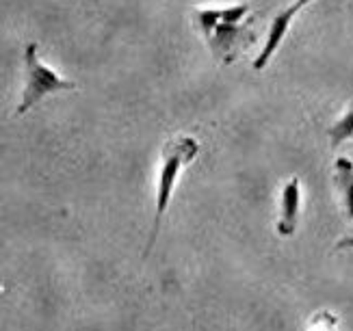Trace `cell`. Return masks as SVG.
Returning <instances> with one entry per match:
<instances>
[{
  "instance_id": "cell-8",
  "label": "cell",
  "mask_w": 353,
  "mask_h": 331,
  "mask_svg": "<svg viewBox=\"0 0 353 331\" xmlns=\"http://www.w3.org/2000/svg\"><path fill=\"white\" fill-rule=\"evenodd\" d=\"M305 331H339V316L330 310H321L308 321Z\"/></svg>"
},
{
  "instance_id": "cell-5",
  "label": "cell",
  "mask_w": 353,
  "mask_h": 331,
  "mask_svg": "<svg viewBox=\"0 0 353 331\" xmlns=\"http://www.w3.org/2000/svg\"><path fill=\"white\" fill-rule=\"evenodd\" d=\"M297 7L295 5H290V7H286L284 11H280L278 16L273 18V22H271V28H269V33H267V41H265V46H263V50L258 52V56L254 58V70H265L267 65H269V61H271V56L275 54V50H278L280 46H282V41H284V37H286V33H288V28H290V24H293V20H295V16H297Z\"/></svg>"
},
{
  "instance_id": "cell-1",
  "label": "cell",
  "mask_w": 353,
  "mask_h": 331,
  "mask_svg": "<svg viewBox=\"0 0 353 331\" xmlns=\"http://www.w3.org/2000/svg\"><path fill=\"white\" fill-rule=\"evenodd\" d=\"M248 3L230 7H195L193 24L219 65H230L256 43L254 16Z\"/></svg>"
},
{
  "instance_id": "cell-9",
  "label": "cell",
  "mask_w": 353,
  "mask_h": 331,
  "mask_svg": "<svg viewBox=\"0 0 353 331\" xmlns=\"http://www.w3.org/2000/svg\"><path fill=\"white\" fill-rule=\"evenodd\" d=\"M336 247H339V249H353V228H351V232L347 236H343L339 240V245H336Z\"/></svg>"
},
{
  "instance_id": "cell-2",
  "label": "cell",
  "mask_w": 353,
  "mask_h": 331,
  "mask_svg": "<svg viewBox=\"0 0 353 331\" xmlns=\"http://www.w3.org/2000/svg\"><path fill=\"white\" fill-rule=\"evenodd\" d=\"M197 152H199V145H197V141L193 137H176V139L165 143L163 152H161V171H159V186H157V210H154V223H152V232H150L148 251L154 247L157 238H159L161 223L165 219L167 208H170V204H172V195H174V186L178 182V175L189 162H193Z\"/></svg>"
},
{
  "instance_id": "cell-6",
  "label": "cell",
  "mask_w": 353,
  "mask_h": 331,
  "mask_svg": "<svg viewBox=\"0 0 353 331\" xmlns=\"http://www.w3.org/2000/svg\"><path fill=\"white\" fill-rule=\"evenodd\" d=\"M334 186L341 195L345 217L353 219V160L339 156L334 162Z\"/></svg>"
},
{
  "instance_id": "cell-4",
  "label": "cell",
  "mask_w": 353,
  "mask_h": 331,
  "mask_svg": "<svg viewBox=\"0 0 353 331\" xmlns=\"http://www.w3.org/2000/svg\"><path fill=\"white\" fill-rule=\"evenodd\" d=\"M299 210H301V182L297 175H293L284 184L282 197H280V219H278V225H275V230H278L282 238L295 234Z\"/></svg>"
},
{
  "instance_id": "cell-10",
  "label": "cell",
  "mask_w": 353,
  "mask_h": 331,
  "mask_svg": "<svg viewBox=\"0 0 353 331\" xmlns=\"http://www.w3.org/2000/svg\"><path fill=\"white\" fill-rule=\"evenodd\" d=\"M310 3H314V0H297L295 3V7H297V11H301V9H305Z\"/></svg>"
},
{
  "instance_id": "cell-3",
  "label": "cell",
  "mask_w": 353,
  "mask_h": 331,
  "mask_svg": "<svg viewBox=\"0 0 353 331\" xmlns=\"http://www.w3.org/2000/svg\"><path fill=\"white\" fill-rule=\"evenodd\" d=\"M24 72H26L24 92H22V100L18 104V109H15V117H22L30 109H35L46 96H52V94H59V92H74V89H76L74 81L61 78L50 65H46L41 61L39 54H37V43L35 41L26 43Z\"/></svg>"
},
{
  "instance_id": "cell-7",
  "label": "cell",
  "mask_w": 353,
  "mask_h": 331,
  "mask_svg": "<svg viewBox=\"0 0 353 331\" xmlns=\"http://www.w3.org/2000/svg\"><path fill=\"white\" fill-rule=\"evenodd\" d=\"M327 137H330L332 149L341 147L345 141L353 139V102L349 104V111L343 117H339V122H334L327 128Z\"/></svg>"
}]
</instances>
